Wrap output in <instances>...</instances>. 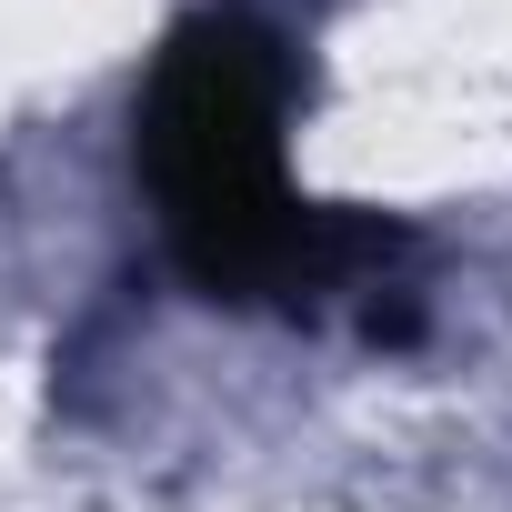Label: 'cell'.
<instances>
[{
    "instance_id": "cell-1",
    "label": "cell",
    "mask_w": 512,
    "mask_h": 512,
    "mask_svg": "<svg viewBox=\"0 0 512 512\" xmlns=\"http://www.w3.org/2000/svg\"><path fill=\"white\" fill-rule=\"evenodd\" d=\"M292 101H302L292 41L241 0L191 11L141 81L131 171L151 191L161 251L211 302L322 312L342 292H382V272L402 262L392 221L292 191V171H282Z\"/></svg>"
}]
</instances>
